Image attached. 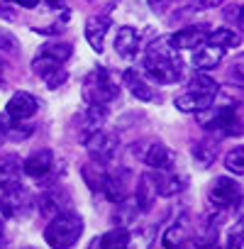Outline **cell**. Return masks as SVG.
I'll return each instance as SVG.
<instances>
[{
	"instance_id": "6da1fadb",
	"label": "cell",
	"mask_w": 244,
	"mask_h": 249,
	"mask_svg": "<svg viewBox=\"0 0 244 249\" xmlns=\"http://www.w3.org/2000/svg\"><path fill=\"white\" fill-rule=\"evenodd\" d=\"M144 71L157 81V83H176L181 78V61L176 52L169 47V37L157 39L147 56H144Z\"/></svg>"
},
{
	"instance_id": "7a4b0ae2",
	"label": "cell",
	"mask_w": 244,
	"mask_h": 249,
	"mask_svg": "<svg viewBox=\"0 0 244 249\" xmlns=\"http://www.w3.org/2000/svg\"><path fill=\"white\" fill-rule=\"evenodd\" d=\"M83 234V217L76 213H59L44 230V242L52 249H71Z\"/></svg>"
},
{
	"instance_id": "3957f363",
	"label": "cell",
	"mask_w": 244,
	"mask_h": 249,
	"mask_svg": "<svg viewBox=\"0 0 244 249\" xmlns=\"http://www.w3.org/2000/svg\"><path fill=\"white\" fill-rule=\"evenodd\" d=\"M198 124L208 132H217V135H239V112L234 105H208L205 110L195 112Z\"/></svg>"
},
{
	"instance_id": "277c9868",
	"label": "cell",
	"mask_w": 244,
	"mask_h": 249,
	"mask_svg": "<svg viewBox=\"0 0 244 249\" xmlns=\"http://www.w3.org/2000/svg\"><path fill=\"white\" fill-rule=\"evenodd\" d=\"M120 93V86L110 78L105 69H93L83 81V100L88 105H107Z\"/></svg>"
},
{
	"instance_id": "5b68a950",
	"label": "cell",
	"mask_w": 244,
	"mask_h": 249,
	"mask_svg": "<svg viewBox=\"0 0 244 249\" xmlns=\"http://www.w3.org/2000/svg\"><path fill=\"white\" fill-rule=\"evenodd\" d=\"M132 154L137 159H142L152 171H169V169H176V152L169 149L166 144L161 142H149L144 147H135Z\"/></svg>"
},
{
	"instance_id": "8992f818",
	"label": "cell",
	"mask_w": 244,
	"mask_h": 249,
	"mask_svg": "<svg viewBox=\"0 0 244 249\" xmlns=\"http://www.w3.org/2000/svg\"><path fill=\"white\" fill-rule=\"evenodd\" d=\"M35 210V198L17 188L10 193H3V200H0V215L3 217H13V220H27Z\"/></svg>"
},
{
	"instance_id": "52a82bcc",
	"label": "cell",
	"mask_w": 244,
	"mask_h": 249,
	"mask_svg": "<svg viewBox=\"0 0 244 249\" xmlns=\"http://www.w3.org/2000/svg\"><path fill=\"white\" fill-rule=\"evenodd\" d=\"M83 142H86V149H88L90 159H93V161H100V164L112 161L115 154H117V147H120V140H117L112 132H105V130L93 132V135L86 137Z\"/></svg>"
},
{
	"instance_id": "ba28073f",
	"label": "cell",
	"mask_w": 244,
	"mask_h": 249,
	"mask_svg": "<svg viewBox=\"0 0 244 249\" xmlns=\"http://www.w3.org/2000/svg\"><path fill=\"white\" fill-rule=\"evenodd\" d=\"M210 205L217 213H225L232 203H239V183H234V178L227 176H217L210 186Z\"/></svg>"
},
{
	"instance_id": "9c48e42d",
	"label": "cell",
	"mask_w": 244,
	"mask_h": 249,
	"mask_svg": "<svg viewBox=\"0 0 244 249\" xmlns=\"http://www.w3.org/2000/svg\"><path fill=\"white\" fill-rule=\"evenodd\" d=\"M103 191H105V196H107L110 203H122L125 198H130V191H132V171L125 169V166L115 169L112 174H107Z\"/></svg>"
},
{
	"instance_id": "30bf717a",
	"label": "cell",
	"mask_w": 244,
	"mask_h": 249,
	"mask_svg": "<svg viewBox=\"0 0 244 249\" xmlns=\"http://www.w3.org/2000/svg\"><path fill=\"white\" fill-rule=\"evenodd\" d=\"M22 188V161L17 154H3L0 157V191L10 193Z\"/></svg>"
},
{
	"instance_id": "8fae6325",
	"label": "cell",
	"mask_w": 244,
	"mask_h": 249,
	"mask_svg": "<svg viewBox=\"0 0 244 249\" xmlns=\"http://www.w3.org/2000/svg\"><path fill=\"white\" fill-rule=\"evenodd\" d=\"M154 188H157V196H164V198H171L176 193H181L186 188V174H178L176 169H169V171H147Z\"/></svg>"
},
{
	"instance_id": "7c38bea8",
	"label": "cell",
	"mask_w": 244,
	"mask_h": 249,
	"mask_svg": "<svg viewBox=\"0 0 244 249\" xmlns=\"http://www.w3.org/2000/svg\"><path fill=\"white\" fill-rule=\"evenodd\" d=\"M205 39H208L205 25H195V27H183L176 35H171L169 37V47L174 52H178V49H195V47H203Z\"/></svg>"
},
{
	"instance_id": "4fadbf2b",
	"label": "cell",
	"mask_w": 244,
	"mask_h": 249,
	"mask_svg": "<svg viewBox=\"0 0 244 249\" xmlns=\"http://www.w3.org/2000/svg\"><path fill=\"white\" fill-rule=\"evenodd\" d=\"M32 69H35L37 76H42V81L47 83V88H59V86L69 78V73H66V69H64L61 64H54V61L39 56V54H37V59L32 61Z\"/></svg>"
},
{
	"instance_id": "5bb4252c",
	"label": "cell",
	"mask_w": 244,
	"mask_h": 249,
	"mask_svg": "<svg viewBox=\"0 0 244 249\" xmlns=\"http://www.w3.org/2000/svg\"><path fill=\"white\" fill-rule=\"evenodd\" d=\"M39 110V100L32 95V93H25V90H17L10 100H8V115L13 120H27L32 117L35 112Z\"/></svg>"
},
{
	"instance_id": "9a60e30c",
	"label": "cell",
	"mask_w": 244,
	"mask_h": 249,
	"mask_svg": "<svg viewBox=\"0 0 244 249\" xmlns=\"http://www.w3.org/2000/svg\"><path fill=\"white\" fill-rule=\"evenodd\" d=\"M39 210L44 213V215H59V213H69L66 208H69V203H71V198H69V193L61 188V186H54V188H49V191H44L42 196H39Z\"/></svg>"
},
{
	"instance_id": "2e32d148",
	"label": "cell",
	"mask_w": 244,
	"mask_h": 249,
	"mask_svg": "<svg viewBox=\"0 0 244 249\" xmlns=\"http://www.w3.org/2000/svg\"><path fill=\"white\" fill-rule=\"evenodd\" d=\"M107 30H110V18L107 15H93V18H88V22H86V39L93 47V52H98V54L103 52Z\"/></svg>"
},
{
	"instance_id": "e0dca14e",
	"label": "cell",
	"mask_w": 244,
	"mask_h": 249,
	"mask_svg": "<svg viewBox=\"0 0 244 249\" xmlns=\"http://www.w3.org/2000/svg\"><path fill=\"white\" fill-rule=\"evenodd\" d=\"M52 166H54V154L49 149H39L22 161V174H27L32 178H44L52 171Z\"/></svg>"
},
{
	"instance_id": "ac0fdd59",
	"label": "cell",
	"mask_w": 244,
	"mask_h": 249,
	"mask_svg": "<svg viewBox=\"0 0 244 249\" xmlns=\"http://www.w3.org/2000/svg\"><path fill=\"white\" fill-rule=\"evenodd\" d=\"M115 52L120 56H127V59L135 56L139 52V32L135 27H130V25L120 27L117 35H115Z\"/></svg>"
},
{
	"instance_id": "d6986e66",
	"label": "cell",
	"mask_w": 244,
	"mask_h": 249,
	"mask_svg": "<svg viewBox=\"0 0 244 249\" xmlns=\"http://www.w3.org/2000/svg\"><path fill=\"white\" fill-rule=\"evenodd\" d=\"M222 56H225V49L212 47V44H203V47H198L195 54H193V66H195L198 71H212V69L220 66Z\"/></svg>"
},
{
	"instance_id": "ffe728a7",
	"label": "cell",
	"mask_w": 244,
	"mask_h": 249,
	"mask_svg": "<svg viewBox=\"0 0 244 249\" xmlns=\"http://www.w3.org/2000/svg\"><path fill=\"white\" fill-rule=\"evenodd\" d=\"M135 203H137V208H139V213H149L152 210V205L157 203V188H154V183H152V178H149V174H144V176H139V183H137V191H135Z\"/></svg>"
},
{
	"instance_id": "44dd1931",
	"label": "cell",
	"mask_w": 244,
	"mask_h": 249,
	"mask_svg": "<svg viewBox=\"0 0 244 249\" xmlns=\"http://www.w3.org/2000/svg\"><path fill=\"white\" fill-rule=\"evenodd\" d=\"M81 176H83V183H86L90 191H103L105 178H107V169H105V164L90 159L88 164L81 166Z\"/></svg>"
},
{
	"instance_id": "7402d4cb",
	"label": "cell",
	"mask_w": 244,
	"mask_h": 249,
	"mask_svg": "<svg viewBox=\"0 0 244 249\" xmlns=\"http://www.w3.org/2000/svg\"><path fill=\"white\" fill-rule=\"evenodd\" d=\"M127 237H130V232L125 227H115V230L95 237L93 244H90V249H125Z\"/></svg>"
},
{
	"instance_id": "603a6c76",
	"label": "cell",
	"mask_w": 244,
	"mask_h": 249,
	"mask_svg": "<svg viewBox=\"0 0 244 249\" xmlns=\"http://www.w3.org/2000/svg\"><path fill=\"white\" fill-rule=\"evenodd\" d=\"M122 81H125V86L130 88V93L137 98V100H154V88L137 73V71H125V76H122Z\"/></svg>"
},
{
	"instance_id": "cb8c5ba5",
	"label": "cell",
	"mask_w": 244,
	"mask_h": 249,
	"mask_svg": "<svg viewBox=\"0 0 244 249\" xmlns=\"http://www.w3.org/2000/svg\"><path fill=\"white\" fill-rule=\"evenodd\" d=\"M212 100H215L212 95H200V93L188 90V93H181L174 105H176L181 112H198V110H205L208 105H212Z\"/></svg>"
},
{
	"instance_id": "d4e9b609",
	"label": "cell",
	"mask_w": 244,
	"mask_h": 249,
	"mask_svg": "<svg viewBox=\"0 0 244 249\" xmlns=\"http://www.w3.org/2000/svg\"><path fill=\"white\" fill-rule=\"evenodd\" d=\"M188 232H191V227H188V220L186 217H178L166 232H164V237H161V244L166 247V249H178L186 239H188Z\"/></svg>"
},
{
	"instance_id": "484cf974",
	"label": "cell",
	"mask_w": 244,
	"mask_h": 249,
	"mask_svg": "<svg viewBox=\"0 0 244 249\" xmlns=\"http://www.w3.org/2000/svg\"><path fill=\"white\" fill-rule=\"evenodd\" d=\"M105 120H107V107L105 105H88L86 117H83V140L90 137L93 132L103 130Z\"/></svg>"
},
{
	"instance_id": "4316f807",
	"label": "cell",
	"mask_w": 244,
	"mask_h": 249,
	"mask_svg": "<svg viewBox=\"0 0 244 249\" xmlns=\"http://www.w3.org/2000/svg\"><path fill=\"white\" fill-rule=\"evenodd\" d=\"M154 242H157V227H142L127 237L125 249H154Z\"/></svg>"
},
{
	"instance_id": "83f0119b",
	"label": "cell",
	"mask_w": 244,
	"mask_h": 249,
	"mask_svg": "<svg viewBox=\"0 0 244 249\" xmlns=\"http://www.w3.org/2000/svg\"><path fill=\"white\" fill-rule=\"evenodd\" d=\"M205 44H212V47H220V49H229V47H237L239 44V35H234V30L229 27H220L215 32H208V39Z\"/></svg>"
},
{
	"instance_id": "f1b7e54d",
	"label": "cell",
	"mask_w": 244,
	"mask_h": 249,
	"mask_svg": "<svg viewBox=\"0 0 244 249\" xmlns=\"http://www.w3.org/2000/svg\"><path fill=\"white\" fill-rule=\"evenodd\" d=\"M71 54H73V47H71L69 42H49V44H44L42 52H39V56L52 59V61H56V64H64Z\"/></svg>"
},
{
	"instance_id": "f546056e",
	"label": "cell",
	"mask_w": 244,
	"mask_h": 249,
	"mask_svg": "<svg viewBox=\"0 0 244 249\" xmlns=\"http://www.w3.org/2000/svg\"><path fill=\"white\" fill-rule=\"evenodd\" d=\"M137 215H139V208H137V203H135V198H132V196H130V198H125L122 203H117L115 220L120 222V227H125V225L135 222V220H137Z\"/></svg>"
},
{
	"instance_id": "4dcf8cb0",
	"label": "cell",
	"mask_w": 244,
	"mask_h": 249,
	"mask_svg": "<svg viewBox=\"0 0 244 249\" xmlns=\"http://www.w3.org/2000/svg\"><path fill=\"white\" fill-rule=\"evenodd\" d=\"M193 157H195V161L205 169V166H210V164L215 161V157H217V144L195 142V144H193Z\"/></svg>"
},
{
	"instance_id": "1f68e13d",
	"label": "cell",
	"mask_w": 244,
	"mask_h": 249,
	"mask_svg": "<svg viewBox=\"0 0 244 249\" xmlns=\"http://www.w3.org/2000/svg\"><path fill=\"white\" fill-rule=\"evenodd\" d=\"M191 90L193 93H200V95H217V83L210 78V76H205V73H195L193 78H191Z\"/></svg>"
},
{
	"instance_id": "d6a6232c",
	"label": "cell",
	"mask_w": 244,
	"mask_h": 249,
	"mask_svg": "<svg viewBox=\"0 0 244 249\" xmlns=\"http://www.w3.org/2000/svg\"><path fill=\"white\" fill-rule=\"evenodd\" d=\"M195 247L198 249H215L217 247V222H208L203 232L195 234Z\"/></svg>"
},
{
	"instance_id": "836d02e7",
	"label": "cell",
	"mask_w": 244,
	"mask_h": 249,
	"mask_svg": "<svg viewBox=\"0 0 244 249\" xmlns=\"http://www.w3.org/2000/svg\"><path fill=\"white\" fill-rule=\"evenodd\" d=\"M225 166H227L234 176H242V174H244V149H242V147H234L232 152H227Z\"/></svg>"
},
{
	"instance_id": "e575fe53",
	"label": "cell",
	"mask_w": 244,
	"mask_h": 249,
	"mask_svg": "<svg viewBox=\"0 0 244 249\" xmlns=\"http://www.w3.org/2000/svg\"><path fill=\"white\" fill-rule=\"evenodd\" d=\"M0 47H3L8 54H15L17 52V39L8 30H0Z\"/></svg>"
},
{
	"instance_id": "d590c367",
	"label": "cell",
	"mask_w": 244,
	"mask_h": 249,
	"mask_svg": "<svg viewBox=\"0 0 244 249\" xmlns=\"http://www.w3.org/2000/svg\"><path fill=\"white\" fill-rule=\"evenodd\" d=\"M242 239H244V232H242V225H237L232 232H229V242H227V249H242Z\"/></svg>"
},
{
	"instance_id": "8d00e7d4",
	"label": "cell",
	"mask_w": 244,
	"mask_h": 249,
	"mask_svg": "<svg viewBox=\"0 0 244 249\" xmlns=\"http://www.w3.org/2000/svg\"><path fill=\"white\" fill-rule=\"evenodd\" d=\"M225 18H227V22H234L237 27H242V8H239V5L225 8Z\"/></svg>"
},
{
	"instance_id": "74e56055",
	"label": "cell",
	"mask_w": 244,
	"mask_h": 249,
	"mask_svg": "<svg viewBox=\"0 0 244 249\" xmlns=\"http://www.w3.org/2000/svg\"><path fill=\"white\" fill-rule=\"evenodd\" d=\"M222 3V0H195V5L200 8V10H208V8H217Z\"/></svg>"
},
{
	"instance_id": "f35d334b",
	"label": "cell",
	"mask_w": 244,
	"mask_h": 249,
	"mask_svg": "<svg viewBox=\"0 0 244 249\" xmlns=\"http://www.w3.org/2000/svg\"><path fill=\"white\" fill-rule=\"evenodd\" d=\"M10 3H17L20 8H37L39 0H10Z\"/></svg>"
},
{
	"instance_id": "ab89813d",
	"label": "cell",
	"mask_w": 244,
	"mask_h": 249,
	"mask_svg": "<svg viewBox=\"0 0 244 249\" xmlns=\"http://www.w3.org/2000/svg\"><path fill=\"white\" fill-rule=\"evenodd\" d=\"M0 86H5V71H3V61H0Z\"/></svg>"
},
{
	"instance_id": "60d3db41",
	"label": "cell",
	"mask_w": 244,
	"mask_h": 249,
	"mask_svg": "<svg viewBox=\"0 0 244 249\" xmlns=\"http://www.w3.org/2000/svg\"><path fill=\"white\" fill-rule=\"evenodd\" d=\"M47 3H49V5H54V8H56V5H59V3H61V0H47Z\"/></svg>"
},
{
	"instance_id": "b9f144b4",
	"label": "cell",
	"mask_w": 244,
	"mask_h": 249,
	"mask_svg": "<svg viewBox=\"0 0 244 249\" xmlns=\"http://www.w3.org/2000/svg\"><path fill=\"white\" fill-rule=\"evenodd\" d=\"M0 232H3V215H0Z\"/></svg>"
},
{
	"instance_id": "7bdbcfd3",
	"label": "cell",
	"mask_w": 244,
	"mask_h": 249,
	"mask_svg": "<svg viewBox=\"0 0 244 249\" xmlns=\"http://www.w3.org/2000/svg\"><path fill=\"white\" fill-rule=\"evenodd\" d=\"M0 144H3V132H0Z\"/></svg>"
},
{
	"instance_id": "ee69618b",
	"label": "cell",
	"mask_w": 244,
	"mask_h": 249,
	"mask_svg": "<svg viewBox=\"0 0 244 249\" xmlns=\"http://www.w3.org/2000/svg\"><path fill=\"white\" fill-rule=\"evenodd\" d=\"M25 249H27V247H25Z\"/></svg>"
}]
</instances>
